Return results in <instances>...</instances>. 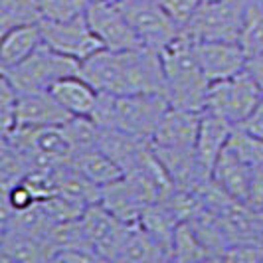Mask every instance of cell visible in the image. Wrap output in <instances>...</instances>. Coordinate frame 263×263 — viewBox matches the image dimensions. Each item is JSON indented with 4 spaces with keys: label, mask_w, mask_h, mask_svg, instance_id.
Masks as SVG:
<instances>
[{
    "label": "cell",
    "mask_w": 263,
    "mask_h": 263,
    "mask_svg": "<svg viewBox=\"0 0 263 263\" xmlns=\"http://www.w3.org/2000/svg\"><path fill=\"white\" fill-rule=\"evenodd\" d=\"M79 76L99 93L164 95V76L158 52L143 46L119 52L101 48L79 64Z\"/></svg>",
    "instance_id": "1"
},
{
    "label": "cell",
    "mask_w": 263,
    "mask_h": 263,
    "mask_svg": "<svg viewBox=\"0 0 263 263\" xmlns=\"http://www.w3.org/2000/svg\"><path fill=\"white\" fill-rule=\"evenodd\" d=\"M158 58L162 66L164 97L168 105L202 113L210 83L196 60L194 40L180 32L158 52Z\"/></svg>",
    "instance_id": "2"
},
{
    "label": "cell",
    "mask_w": 263,
    "mask_h": 263,
    "mask_svg": "<svg viewBox=\"0 0 263 263\" xmlns=\"http://www.w3.org/2000/svg\"><path fill=\"white\" fill-rule=\"evenodd\" d=\"M168 107L166 97L157 93H99L91 119L103 129H115L151 141Z\"/></svg>",
    "instance_id": "3"
},
{
    "label": "cell",
    "mask_w": 263,
    "mask_h": 263,
    "mask_svg": "<svg viewBox=\"0 0 263 263\" xmlns=\"http://www.w3.org/2000/svg\"><path fill=\"white\" fill-rule=\"evenodd\" d=\"M73 73H79L78 60L53 52L46 44L36 48L24 62L4 71L16 93L50 91V87L58 79Z\"/></svg>",
    "instance_id": "4"
},
{
    "label": "cell",
    "mask_w": 263,
    "mask_h": 263,
    "mask_svg": "<svg viewBox=\"0 0 263 263\" xmlns=\"http://www.w3.org/2000/svg\"><path fill=\"white\" fill-rule=\"evenodd\" d=\"M263 97L261 89L243 69L232 78L212 81L204 99V111L239 127Z\"/></svg>",
    "instance_id": "5"
},
{
    "label": "cell",
    "mask_w": 263,
    "mask_h": 263,
    "mask_svg": "<svg viewBox=\"0 0 263 263\" xmlns=\"http://www.w3.org/2000/svg\"><path fill=\"white\" fill-rule=\"evenodd\" d=\"M250 0H204L182 28L194 42H237Z\"/></svg>",
    "instance_id": "6"
},
{
    "label": "cell",
    "mask_w": 263,
    "mask_h": 263,
    "mask_svg": "<svg viewBox=\"0 0 263 263\" xmlns=\"http://www.w3.org/2000/svg\"><path fill=\"white\" fill-rule=\"evenodd\" d=\"M85 20L105 50L119 52L141 48V42L117 0H89Z\"/></svg>",
    "instance_id": "7"
},
{
    "label": "cell",
    "mask_w": 263,
    "mask_h": 263,
    "mask_svg": "<svg viewBox=\"0 0 263 263\" xmlns=\"http://www.w3.org/2000/svg\"><path fill=\"white\" fill-rule=\"evenodd\" d=\"M125 10L137 38L143 48L160 52L182 28L176 26L172 18L162 10L157 0H117Z\"/></svg>",
    "instance_id": "8"
},
{
    "label": "cell",
    "mask_w": 263,
    "mask_h": 263,
    "mask_svg": "<svg viewBox=\"0 0 263 263\" xmlns=\"http://www.w3.org/2000/svg\"><path fill=\"white\" fill-rule=\"evenodd\" d=\"M38 24L42 32V44L52 48L53 52L78 60L79 64L103 48L87 24L85 14L66 22L38 20Z\"/></svg>",
    "instance_id": "9"
},
{
    "label": "cell",
    "mask_w": 263,
    "mask_h": 263,
    "mask_svg": "<svg viewBox=\"0 0 263 263\" xmlns=\"http://www.w3.org/2000/svg\"><path fill=\"white\" fill-rule=\"evenodd\" d=\"M129 226L131 224L117 220L99 202L89 204L79 216V228L85 243L97 253L99 259H109V261H117Z\"/></svg>",
    "instance_id": "10"
},
{
    "label": "cell",
    "mask_w": 263,
    "mask_h": 263,
    "mask_svg": "<svg viewBox=\"0 0 263 263\" xmlns=\"http://www.w3.org/2000/svg\"><path fill=\"white\" fill-rule=\"evenodd\" d=\"M194 53L208 83L232 78L243 71L248 64L239 42H194Z\"/></svg>",
    "instance_id": "11"
},
{
    "label": "cell",
    "mask_w": 263,
    "mask_h": 263,
    "mask_svg": "<svg viewBox=\"0 0 263 263\" xmlns=\"http://www.w3.org/2000/svg\"><path fill=\"white\" fill-rule=\"evenodd\" d=\"M67 119H71V115L50 91L18 93L14 127H53L64 125Z\"/></svg>",
    "instance_id": "12"
},
{
    "label": "cell",
    "mask_w": 263,
    "mask_h": 263,
    "mask_svg": "<svg viewBox=\"0 0 263 263\" xmlns=\"http://www.w3.org/2000/svg\"><path fill=\"white\" fill-rule=\"evenodd\" d=\"M97 146L117 164L123 174L137 168L151 153V141L129 133L115 131V129H103V127L99 131Z\"/></svg>",
    "instance_id": "13"
},
{
    "label": "cell",
    "mask_w": 263,
    "mask_h": 263,
    "mask_svg": "<svg viewBox=\"0 0 263 263\" xmlns=\"http://www.w3.org/2000/svg\"><path fill=\"white\" fill-rule=\"evenodd\" d=\"M99 204L125 224H137L146 206L137 186L125 174L99 188Z\"/></svg>",
    "instance_id": "14"
},
{
    "label": "cell",
    "mask_w": 263,
    "mask_h": 263,
    "mask_svg": "<svg viewBox=\"0 0 263 263\" xmlns=\"http://www.w3.org/2000/svg\"><path fill=\"white\" fill-rule=\"evenodd\" d=\"M234 129L236 127L230 125L224 119L202 111L196 135V158L200 168L206 172L208 176H212L214 162L218 160L220 153L226 148L228 139H230V135H232Z\"/></svg>",
    "instance_id": "15"
},
{
    "label": "cell",
    "mask_w": 263,
    "mask_h": 263,
    "mask_svg": "<svg viewBox=\"0 0 263 263\" xmlns=\"http://www.w3.org/2000/svg\"><path fill=\"white\" fill-rule=\"evenodd\" d=\"M251 168L253 166H250L246 160H241L234 151H230L226 146L220 153L218 160L214 162L212 180L232 200H236L239 204H246L248 202V192H250Z\"/></svg>",
    "instance_id": "16"
},
{
    "label": "cell",
    "mask_w": 263,
    "mask_h": 263,
    "mask_svg": "<svg viewBox=\"0 0 263 263\" xmlns=\"http://www.w3.org/2000/svg\"><path fill=\"white\" fill-rule=\"evenodd\" d=\"M50 93L71 117H91L99 91L79 73L58 79L50 87Z\"/></svg>",
    "instance_id": "17"
},
{
    "label": "cell",
    "mask_w": 263,
    "mask_h": 263,
    "mask_svg": "<svg viewBox=\"0 0 263 263\" xmlns=\"http://www.w3.org/2000/svg\"><path fill=\"white\" fill-rule=\"evenodd\" d=\"M40 46H42V32L38 22H26L10 28L0 38V71L18 66Z\"/></svg>",
    "instance_id": "18"
},
{
    "label": "cell",
    "mask_w": 263,
    "mask_h": 263,
    "mask_svg": "<svg viewBox=\"0 0 263 263\" xmlns=\"http://www.w3.org/2000/svg\"><path fill=\"white\" fill-rule=\"evenodd\" d=\"M168 259H171L168 251L157 237L151 236L139 222L129 226L117 261H168Z\"/></svg>",
    "instance_id": "19"
},
{
    "label": "cell",
    "mask_w": 263,
    "mask_h": 263,
    "mask_svg": "<svg viewBox=\"0 0 263 263\" xmlns=\"http://www.w3.org/2000/svg\"><path fill=\"white\" fill-rule=\"evenodd\" d=\"M50 246L38 237L10 228L0 237V261H50Z\"/></svg>",
    "instance_id": "20"
},
{
    "label": "cell",
    "mask_w": 263,
    "mask_h": 263,
    "mask_svg": "<svg viewBox=\"0 0 263 263\" xmlns=\"http://www.w3.org/2000/svg\"><path fill=\"white\" fill-rule=\"evenodd\" d=\"M69 164L99 188L123 176V171L99 146H89V148L76 153L69 160Z\"/></svg>",
    "instance_id": "21"
},
{
    "label": "cell",
    "mask_w": 263,
    "mask_h": 263,
    "mask_svg": "<svg viewBox=\"0 0 263 263\" xmlns=\"http://www.w3.org/2000/svg\"><path fill=\"white\" fill-rule=\"evenodd\" d=\"M171 259L172 261H204L212 259L210 250L206 248V243L202 241V237L198 236L194 226L188 220H180L171 241Z\"/></svg>",
    "instance_id": "22"
},
{
    "label": "cell",
    "mask_w": 263,
    "mask_h": 263,
    "mask_svg": "<svg viewBox=\"0 0 263 263\" xmlns=\"http://www.w3.org/2000/svg\"><path fill=\"white\" fill-rule=\"evenodd\" d=\"M239 46L248 58L263 55V2L250 0L239 30Z\"/></svg>",
    "instance_id": "23"
},
{
    "label": "cell",
    "mask_w": 263,
    "mask_h": 263,
    "mask_svg": "<svg viewBox=\"0 0 263 263\" xmlns=\"http://www.w3.org/2000/svg\"><path fill=\"white\" fill-rule=\"evenodd\" d=\"M38 20V0H0V38L10 28Z\"/></svg>",
    "instance_id": "24"
},
{
    "label": "cell",
    "mask_w": 263,
    "mask_h": 263,
    "mask_svg": "<svg viewBox=\"0 0 263 263\" xmlns=\"http://www.w3.org/2000/svg\"><path fill=\"white\" fill-rule=\"evenodd\" d=\"M228 148L234 151L241 160H246L250 166H259L263 164V141L253 137L243 129H234L230 139H228Z\"/></svg>",
    "instance_id": "25"
},
{
    "label": "cell",
    "mask_w": 263,
    "mask_h": 263,
    "mask_svg": "<svg viewBox=\"0 0 263 263\" xmlns=\"http://www.w3.org/2000/svg\"><path fill=\"white\" fill-rule=\"evenodd\" d=\"M89 0H38L40 20L66 22L85 14Z\"/></svg>",
    "instance_id": "26"
},
{
    "label": "cell",
    "mask_w": 263,
    "mask_h": 263,
    "mask_svg": "<svg viewBox=\"0 0 263 263\" xmlns=\"http://www.w3.org/2000/svg\"><path fill=\"white\" fill-rule=\"evenodd\" d=\"M16 99L18 93L14 85L4 76V71H0V133H10L14 129Z\"/></svg>",
    "instance_id": "27"
},
{
    "label": "cell",
    "mask_w": 263,
    "mask_h": 263,
    "mask_svg": "<svg viewBox=\"0 0 263 263\" xmlns=\"http://www.w3.org/2000/svg\"><path fill=\"white\" fill-rule=\"evenodd\" d=\"M157 2L171 16L176 26L184 28L204 0H157Z\"/></svg>",
    "instance_id": "28"
},
{
    "label": "cell",
    "mask_w": 263,
    "mask_h": 263,
    "mask_svg": "<svg viewBox=\"0 0 263 263\" xmlns=\"http://www.w3.org/2000/svg\"><path fill=\"white\" fill-rule=\"evenodd\" d=\"M6 200H8V204H10L12 212L26 210V208L34 206V204L38 202L36 196L32 194V190L22 182V178H20L18 182H14L12 186L6 188Z\"/></svg>",
    "instance_id": "29"
},
{
    "label": "cell",
    "mask_w": 263,
    "mask_h": 263,
    "mask_svg": "<svg viewBox=\"0 0 263 263\" xmlns=\"http://www.w3.org/2000/svg\"><path fill=\"white\" fill-rule=\"evenodd\" d=\"M246 206H250L251 210H263V164L251 168L250 178V192H248V202Z\"/></svg>",
    "instance_id": "30"
},
{
    "label": "cell",
    "mask_w": 263,
    "mask_h": 263,
    "mask_svg": "<svg viewBox=\"0 0 263 263\" xmlns=\"http://www.w3.org/2000/svg\"><path fill=\"white\" fill-rule=\"evenodd\" d=\"M237 129H243L246 133H250V135L263 141V97L259 99V103L255 105V109L248 115V119Z\"/></svg>",
    "instance_id": "31"
},
{
    "label": "cell",
    "mask_w": 263,
    "mask_h": 263,
    "mask_svg": "<svg viewBox=\"0 0 263 263\" xmlns=\"http://www.w3.org/2000/svg\"><path fill=\"white\" fill-rule=\"evenodd\" d=\"M246 71L250 73L253 81L257 83V87L263 93V55H255V58H248L246 64Z\"/></svg>",
    "instance_id": "32"
},
{
    "label": "cell",
    "mask_w": 263,
    "mask_h": 263,
    "mask_svg": "<svg viewBox=\"0 0 263 263\" xmlns=\"http://www.w3.org/2000/svg\"><path fill=\"white\" fill-rule=\"evenodd\" d=\"M10 218H12V208L6 200V190L0 188V237L4 236V232L8 230Z\"/></svg>",
    "instance_id": "33"
},
{
    "label": "cell",
    "mask_w": 263,
    "mask_h": 263,
    "mask_svg": "<svg viewBox=\"0 0 263 263\" xmlns=\"http://www.w3.org/2000/svg\"><path fill=\"white\" fill-rule=\"evenodd\" d=\"M261 214H263V210H261Z\"/></svg>",
    "instance_id": "34"
}]
</instances>
